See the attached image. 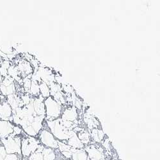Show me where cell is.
Segmentation results:
<instances>
[{
  "label": "cell",
  "mask_w": 160,
  "mask_h": 160,
  "mask_svg": "<svg viewBox=\"0 0 160 160\" xmlns=\"http://www.w3.org/2000/svg\"><path fill=\"white\" fill-rule=\"evenodd\" d=\"M44 98H43L41 95L38 97L33 98V105L34 110L37 114L40 115H44L46 114V109L44 105Z\"/></svg>",
  "instance_id": "5b68a950"
},
{
  "label": "cell",
  "mask_w": 160,
  "mask_h": 160,
  "mask_svg": "<svg viewBox=\"0 0 160 160\" xmlns=\"http://www.w3.org/2000/svg\"><path fill=\"white\" fill-rule=\"evenodd\" d=\"M78 116L77 109L72 106H68L63 109L62 112V118H64L65 120H70L73 121L76 119Z\"/></svg>",
  "instance_id": "52a82bcc"
},
{
  "label": "cell",
  "mask_w": 160,
  "mask_h": 160,
  "mask_svg": "<svg viewBox=\"0 0 160 160\" xmlns=\"http://www.w3.org/2000/svg\"><path fill=\"white\" fill-rule=\"evenodd\" d=\"M2 94L5 96H10L14 94L16 91V87L14 83V79L11 77H7L2 83L1 86Z\"/></svg>",
  "instance_id": "277c9868"
},
{
  "label": "cell",
  "mask_w": 160,
  "mask_h": 160,
  "mask_svg": "<svg viewBox=\"0 0 160 160\" xmlns=\"http://www.w3.org/2000/svg\"><path fill=\"white\" fill-rule=\"evenodd\" d=\"M61 85L62 90L65 96H71L72 93L74 92V88L68 83H62Z\"/></svg>",
  "instance_id": "8fae6325"
},
{
  "label": "cell",
  "mask_w": 160,
  "mask_h": 160,
  "mask_svg": "<svg viewBox=\"0 0 160 160\" xmlns=\"http://www.w3.org/2000/svg\"><path fill=\"white\" fill-rule=\"evenodd\" d=\"M46 114L48 118L52 119L58 118L62 112V106L49 96L44 99Z\"/></svg>",
  "instance_id": "6da1fadb"
},
{
  "label": "cell",
  "mask_w": 160,
  "mask_h": 160,
  "mask_svg": "<svg viewBox=\"0 0 160 160\" xmlns=\"http://www.w3.org/2000/svg\"><path fill=\"white\" fill-rule=\"evenodd\" d=\"M36 72L41 78L42 82L46 83L48 85L53 82H57L56 76L53 74V71L48 68H39Z\"/></svg>",
  "instance_id": "3957f363"
},
{
  "label": "cell",
  "mask_w": 160,
  "mask_h": 160,
  "mask_svg": "<svg viewBox=\"0 0 160 160\" xmlns=\"http://www.w3.org/2000/svg\"><path fill=\"white\" fill-rule=\"evenodd\" d=\"M71 103L72 104V106L75 107L77 110L81 109L82 107L83 101L81 98L78 96L74 92L71 95Z\"/></svg>",
  "instance_id": "ba28073f"
},
{
  "label": "cell",
  "mask_w": 160,
  "mask_h": 160,
  "mask_svg": "<svg viewBox=\"0 0 160 160\" xmlns=\"http://www.w3.org/2000/svg\"><path fill=\"white\" fill-rule=\"evenodd\" d=\"M39 89H40V94L44 98L46 99L50 96V90L49 87L46 83L41 82L39 83Z\"/></svg>",
  "instance_id": "9c48e42d"
},
{
  "label": "cell",
  "mask_w": 160,
  "mask_h": 160,
  "mask_svg": "<svg viewBox=\"0 0 160 160\" xmlns=\"http://www.w3.org/2000/svg\"><path fill=\"white\" fill-rule=\"evenodd\" d=\"M21 76L24 75V77H28L29 75H32L33 72V68L30 62L28 61H21L17 66Z\"/></svg>",
  "instance_id": "8992f818"
},
{
  "label": "cell",
  "mask_w": 160,
  "mask_h": 160,
  "mask_svg": "<svg viewBox=\"0 0 160 160\" xmlns=\"http://www.w3.org/2000/svg\"><path fill=\"white\" fill-rule=\"evenodd\" d=\"M50 90V96L54 99L57 102L60 104L62 106L66 104L65 95L63 94L61 85L57 82H53L49 85Z\"/></svg>",
  "instance_id": "7a4b0ae2"
},
{
  "label": "cell",
  "mask_w": 160,
  "mask_h": 160,
  "mask_svg": "<svg viewBox=\"0 0 160 160\" xmlns=\"http://www.w3.org/2000/svg\"><path fill=\"white\" fill-rule=\"evenodd\" d=\"M29 94L33 98H36L40 96V89H39V83L36 82L32 81L31 87L29 90Z\"/></svg>",
  "instance_id": "30bf717a"
}]
</instances>
